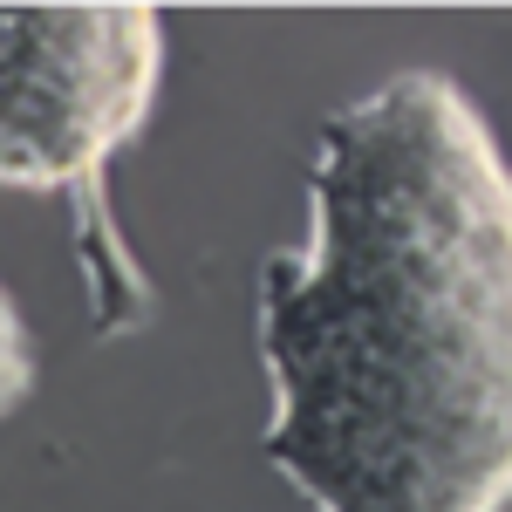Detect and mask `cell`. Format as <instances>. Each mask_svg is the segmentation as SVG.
<instances>
[{"label":"cell","instance_id":"7a4b0ae2","mask_svg":"<svg viewBox=\"0 0 512 512\" xmlns=\"http://www.w3.org/2000/svg\"><path fill=\"white\" fill-rule=\"evenodd\" d=\"M164 89L158 7H0V185L69 205L96 335L151 315V287L110 212V164Z\"/></svg>","mask_w":512,"mask_h":512},{"label":"cell","instance_id":"6da1fadb","mask_svg":"<svg viewBox=\"0 0 512 512\" xmlns=\"http://www.w3.org/2000/svg\"><path fill=\"white\" fill-rule=\"evenodd\" d=\"M260 362V451L315 512H506L512 178L451 76L321 123L308 233L260 267Z\"/></svg>","mask_w":512,"mask_h":512},{"label":"cell","instance_id":"3957f363","mask_svg":"<svg viewBox=\"0 0 512 512\" xmlns=\"http://www.w3.org/2000/svg\"><path fill=\"white\" fill-rule=\"evenodd\" d=\"M28 396H35V335H28L21 308H14L7 287H0V424H7Z\"/></svg>","mask_w":512,"mask_h":512}]
</instances>
